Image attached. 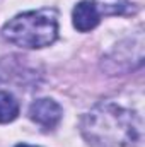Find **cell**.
Wrapping results in <instances>:
<instances>
[{"instance_id": "1", "label": "cell", "mask_w": 145, "mask_h": 147, "mask_svg": "<svg viewBox=\"0 0 145 147\" xmlns=\"http://www.w3.org/2000/svg\"><path fill=\"white\" fill-rule=\"evenodd\" d=\"M82 134L94 147H132L142 142V118L114 103H101L84 116Z\"/></svg>"}, {"instance_id": "5", "label": "cell", "mask_w": 145, "mask_h": 147, "mask_svg": "<svg viewBox=\"0 0 145 147\" xmlns=\"http://www.w3.org/2000/svg\"><path fill=\"white\" fill-rule=\"evenodd\" d=\"M99 16H123L130 12V3L126 0H92Z\"/></svg>"}, {"instance_id": "2", "label": "cell", "mask_w": 145, "mask_h": 147, "mask_svg": "<svg viewBox=\"0 0 145 147\" xmlns=\"http://www.w3.org/2000/svg\"><path fill=\"white\" fill-rule=\"evenodd\" d=\"M2 34L7 41L22 48H44L58 36V14L55 9L31 10L10 19Z\"/></svg>"}, {"instance_id": "3", "label": "cell", "mask_w": 145, "mask_h": 147, "mask_svg": "<svg viewBox=\"0 0 145 147\" xmlns=\"http://www.w3.org/2000/svg\"><path fill=\"white\" fill-rule=\"evenodd\" d=\"M29 118L44 128H53L62 120V108L56 101L43 98V99H38L31 105Z\"/></svg>"}, {"instance_id": "6", "label": "cell", "mask_w": 145, "mask_h": 147, "mask_svg": "<svg viewBox=\"0 0 145 147\" xmlns=\"http://www.w3.org/2000/svg\"><path fill=\"white\" fill-rule=\"evenodd\" d=\"M19 115V103L10 92L0 91V123H9Z\"/></svg>"}, {"instance_id": "7", "label": "cell", "mask_w": 145, "mask_h": 147, "mask_svg": "<svg viewBox=\"0 0 145 147\" xmlns=\"http://www.w3.org/2000/svg\"><path fill=\"white\" fill-rule=\"evenodd\" d=\"M15 147H36V146H28V144H19V146H15Z\"/></svg>"}, {"instance_id": "4", "label": "cell", "mask_w": 145, "mask_h": 147, "mask_svg": "<svg viewBox=\"0 0 145 147\" xmlns=\"http://www.w3.org/2000/svg\"><path fill=\"white\" fill-rule=\"evenodd\" d=\"M99 14L96 10V7L92 5V2L89 0H84V2H79L75 7H73L72 12V19H73V26L80 31V33H87V31H92L97 24H99Z\"/></svg>"}]
</instances>
